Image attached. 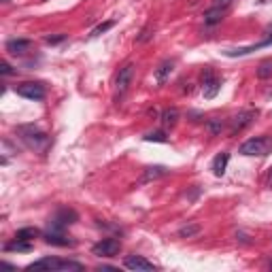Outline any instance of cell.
<instances>
[{
	"mask_svg": "<svg viewBox=\"0 0 272 272\" xmlns=\"http://www.w3.org/2000/svg\"><path fill=\"white\" fill-rule=\"evenodd\" d=\"M15 132L19 134V138L28 145V147L34 149V151H45V147L49 145V136L45 134V132H40L36 126H19Z\"/></svg>",
	"mask_w": 272,
	"mask_h": 272,
	"instance_id": "6da1fadb",
	"label": "cell"
},
{
	"mask_svg": "<svg viewBox=\"0 0 272 272\" xmlns=\"http://www.w3.org/2000/svg\"><path fill=\"white\" fill-rule=\"evenodd\" d=\"M162 124L166 126V128H172V126H177V121H179V111L177 109H166L164 113H162Z\"/></svg>",
	"mask_w": 272,
	"mask_h": 272,
	"instance_id": "d6986e66",
	"label": "cell"
},
{
	"mask_svg": "<svg viewBox=\"0 0 272 272\" xmlns=\"http://www.w3.org/2000/svg\"><path fill=\"white\" fill-rule=\"evenodd\" d=\"M196 234H200V223H187L179 230V236H181V238H192Z\"/></svg>",
	"mask_w": 272,
	"mask_h": 272,
	"instance_id": "44dd1931",
	"label": "cell"
},
{
	"mask_svg": "<svg viewBox=\"0 0 272 272\" xmlns=\"http://www.w3.org/2000/svg\"><path fill=\"white\" fill-rule=\"evenodd\" d=\"M124 266L128 270H145V272H147V270H155V266L149 262L147 257H143V255H128L124 259Z\"/></svg>",
	"mask_w": 272,
	"mask_h": 272,
	"instance_id": "7c38bea8",
	"label": "cell"
},
{
	"mask_svg": "<svg viewBox=\"0 0 272 272\" xmlns=\"http://www.w3.org/2000/svg\"><path fill=\"white\" fill-rule=\"evenodd\" d=\"M221 130H223V121L219 119V117H213V119H208V121H206V132H208L211 136L221 134Z\"/></svg>",
	"mask_w": 272,
	"mask_h": 272,
	"instance_id": "ffe728a7",
	"label": "cell"
},
{
	"mask_svg": "<svg viewBox=\"0 0 272 272\" xmlns=\"http://www.w3.org/2000/svg\"><path fill=\"white\" fill-rule=\"evenodd\" d=\"M172 71H175V62H172V60H164L158 68H155V83L164 85L166 81H168V77L172 74Z\"/></svg>",
	"mask_w": 272,
	"mask_h": 272,
	"instance_id": "9a60e30c",
	"label": "cell"
},
{
	"mask_svg": "<svg viewBox=\"0 0 272 272\" xmlns=\"http://www.w3.org/2000/svg\"><path fill=\"white\" fill-rule=\"evenodd\" d=\"M45 242H47V245H54V247H73L74 245V240L66 238V236L62 234V230H55V228L45 234Z\"/></svg>",
	"mask_w": 272,
	"mask_h": 272,
	"instance_id": "5bb4252c",
	"label": "cell"
},
{
	"mask_svg": "<svg viewBox=\"0 0 272 272\" xmlns=\"http://www.w3.org/2000/svg\"><path fill=\"white\" fill-rule=\"evenodd\" d=\"M36 236H38V230L36 228H21V230H17L15 238L17 240H34Z\"/></svg>",
	"mask_w": 272,
	"mask_h": 272,
	"instance_id": "7402d4cb",
	"label": "cell"
},
{
	"mask_svg": "<svg viewBox=\"0 0 272 272\" xmlns=\"http://www.w3.org/2000/svg\"><path fill=\"white\" fill-rule=\"evenodd\" d=\"M4 251H21V253H28V251H32V245H30V240H13V242H9V245H4Z\"/></svg>",
	"mask_w": 272,
	"mask_h": 272,
	"instance_id": "ac0fdd59",
	"label": "cell"
},
{
	"mask_svg": "<svg viewBox=\"0 0 272 272\" xmlns=\"http://www.w3.org/2000/svg\"><path fill=\"white\" fill-rule=\"evenodd\" d=\"M26 270L38 272V270H83V266L79 262H68V259H57V257H43L38 262L30 264Z\"/></svg>",
	"mask_w": 272,
	"mask_h": 272,
	"instance_id": "3957f363",
	"label": "cell"
},
{
	"mask_svg": "<svg viewBox=\"0 0 272 272\" xmlns=\"http://www.w3.org/2000/svg\"><path fill=\"white\" fill-rule=\"evenodd\" d=\"M268 187H272V168H270V172H268Z\"/></svg>",
	"mask_w": 272,
	"mask_h": 272,
	"instance_id": "f546056e",
	"label": "cell"
},
{
	"mask_svg": "<svg viewBox=\"0 0 272 272\" xmlns=\"http://www.w3.org/2000/svg\"><path fill=\"white\" fill-rule=\"evenodd\" d=\"M145 141H155V143H168V136L164 134V132H149L147 136H145Z\"/></svg>",
	"mask_w": 272,
	"mask_h": 272,
	"instance_id": "d4e9b609",
	"label": "cell"
},
{
	"mask_svg": "<svg viewBox=\"0 0 272 272\" xmlns=\"http://www.w3.org/2000/svg\"><path fill=\"white\" fill-rule=\"evenodd\" d=\"M166 170L164 166H149L147 170H145V175L141 177V183H149V181H153V179H160V177H164L166 175Z\"/></svg>",
	"mask_w": 272,
	"mask_h": 272,
	"instance_id": "2e32d148",
	"label": "cell"
},
{
	"mask_svg": "<svg viewBox=\"0 0 272 272\" xmlns=\"http://www.w3.org/2000/svg\"><path fill=\"white\" fill-rule=\"evenodd\" d=\"M15 91H17V96L26 98V100H34V102L43 100V98L47 96V90H45V85L43 83H32V81L17 85Z\"/></svg>",
	"mask_w": 272,
	"mask_h": 272,
	"instance_id": "5b68a950",
	"label": "cell"
},
{
	"mask_svg": "<svg viewBox=\"0 0 272 272\" xmlns=\"http://www.w3.org/2000/svg\"><path fill=\"white\" fill-rule=\"evenodd\" d=\"M0 73H2L4 77H9V74H15V71L11 68L9 62H2V64H0Z\"/></svg>",
	"mask_w": 272,
	"mask_h": 272,
	"instance_id": "f1b7e54d",
	"label": "cell"
},
{
	"mask_svg": "<svg viewBox=\"0 0 272 272\" xmlns=\"http://www.w3.org/2000/svg\"><path fill=\"white\" fill-rule=\"evenodd\" d=\"M228 162H230V153H219L215 160H213V172L217 177H221L225 168H228Z\"/></svg>",
	"mask_w": 272,
	"mask_h": 272,
	"instance_id": "e0dca14e",
	"label": "cell"
},
{
	"mask_svg": "<svg viewBox=\"0 0 272 272\" xmlns=\"http://www.w3.org/2000/svg\"><path fill=\"white\" fill-rule=\"evenodd\" d=\"M77 219H79V215L73 211V208H62V211L55 215V219H54V228L62 230V228H66V225H73Z\"/></svg>",
	"mask_w": 272,
	"mask_h": 272,
	"instance_id": "4fadbf2b",
	"label": "cell"
},
{
	"mask_svg": "<svg viewBox=\"0 0 272 272\" xmlns=\"http://www.w3.org/2000/svg\"><path fill=\"white\" fill-rule=\"evenodd\" d=\"M62 40H66V34H55V36H45V43H47V45H57V43H62Z\"/></svg>",
	"mask_w": 272,
	"mask_h": 272,
	"instance_id": "484cf974",
	"label": "cell"
},
{
	"mask_svg": "<svg viewBox=\"0 0 272 272\" xmlns=\"http://www.w3.org/2000/svg\"><path fill=\"white\" fill-rule=\"evenodd\" d=\"M272 77V60H264L257 66V79H270Z\"/></svg>",
	"mask_w": 272,
	"mask_h": 272,
	"instance_id": "603a6c76",
	"label": "cell"
},
{
	"mask_svg": "<svg viewBox=\"0 0 272 272\" xmlns=\"http://www.w3.org/2000/svg\"><path fill=\"white\" fill-rule=\"evenodd\" d=\"M238 151L247 158H264L272 151V136H255L240 145Z\"/></svg>",
	"mask_w": 272,
	"mask_h": 272,
	"instance_id": "7a4b0ae2",
	"label": "cell"
},
{
	"mask_svg": "<svg viewBox=\"0 0 272 272\" xmlns=\"http://www.w3.org/2000/svg\"><path fill=\"white\" fill-rule=\"evenodd\" d=\"M272 45V34L268 38H264L262 43H257V45H249V47H238V49H225L223 54L228 55V57H240V55H249V54H253V51H257V49H264V47H270Z\"/></svg>",
	"mask_w": 272,
	"mask_h": 272,
	"instance_id": "30bf717a",
	"label": "cell"
},
{
	"mask_svg": "<svg viewBox=\"0 0 272 272\" xmlns=\"http://www.w3.org/2000/svg\"><path fill=\"white\" fill-rule=\"evenodd\" d=\"M113 26H115V21H113V19L104 21V24H100V26H96L94 30H91V34H90V36H100V34H104V32H107V30H111Z\"/></svg>",
	"mask_w": 272,
	"mask_h": 272,
	"instance_id": "cb8c5ba5",
	"label": "cell"
},
{
	"mask_svg": "<svg viewBox=\"0 0 272 272\" xmlns=\"http://www.w3.org/2000/svg\"><path fill=\"white\" fill-rule=\"evenodd\" d=\"M225 15H228V9L215 7V4H213L211 9H206V11H204V24H206L208 28H213V26L221 24V21L225 19Z\"/></svg>",
	"mask_w": 272,
	"mask_h": 272,
	"instance_id": "8fae6325",
	"label": "cell"
},
{
	"mask_svg": "<svg viewBox=\"0 0 272 272\" xmlns=\"http://www.w3.org/2000/svg\"><path fill=\"white\" fill-rule=\"evenodd\" d=\"M149 38H151V28H145L141 32V36H136V43H147Z\"/></svg>",
	"mask_w": 272,
	"mask_h": 272,
	"instance_id": "83f0119b",
	"label": "cell"
},
{
	"mask_svg": "<svg viewBox=\"0 0 272 272\" xmlns=\"http://www.w3.org/2000/svg\"><path fill=\"white\" fill-rule=\"evenodd\" d=\"M219 90H221V81L213 74L211 68H204V73H202V96L211 100L219 94Z\"/></svg>",
	"mask_w": 272,
	"mask_h": 272,
	"instance_id": "52a82bcc",
	"label": "cell"
},
{
	"mask_svg": "<svg viewBox=\"0 0 272 272\" xmlns=\"http://www.w3.org/2000/svg\"><path fill=\"white\" fill-rule=\"evenodd\" d=\"M257 117V111H240L236 113L232 119H230V134L236 136L238 132H242L247 126L253 124V119Z\"/></svg>",
	"mask_w": 272,
	"mask_h": 272,
	"instance_id": "ba28073f",
	"label": "cell"
},
{
	"mask_svg": "<svg viewBox=\"0 0 272 272\" xmlns=\"http://www.w3.org/2000/svg\"><path fill=\"white\" fill-rule=\"evenodd\" d=\"M121 251V242L117 238H102L91 247V253L98 257H115Z\"/></svg>",
	"mask_w": 272,
	"mask_h": 272,
	"instance_id": "8992f818",
	"label": "cell"
},
{
	"mask_svg": "<svg viewBox=\"0 0 272 272\" xmlns=\"http://www.w3.org/2000/svg\"><path fill=\"white\" fill-rule=\"evenodd\" d=\"M236 2V0H213V4H215V7H223V9H232V4Z\"/></svg>",
	"mask_w": 272,
	"mask_h": 272,
	"instance_id": "4316f807",
	"label": "cell"
},
{
	"mask_svg": "<svg viewBox=\"0 0 272 272\" xmlns=\"http://www.w3.org/2000/svg\"><path fill=\"white\" fill-rule=\"evenodd\" d=\"M4 49H7L11 55H17V57L28 55L32 51V40H28V38H13V40H9V43L4 45Z\"/></svg>",
	"mask_w": 272,
	"mask_h": 272,
	"instance_id": "9c48e42d",
	"label": "cell"
},
{
	"mask_svg": "<svg viewBox=\"0 0 272 272\" xmlns=\"http://www.w3.org/2000/svg\"><path fill=\"white\" fill-rule=\"evenodd\" d=\"M270 268H272V264H270Z\"/></svg>",
	"mask_w": 272,
	"mask_h": 272,
	"instance_id": "4dcf8cb0",
	"label": "cell"
},
{
	"mask_svg": "<svg viewBox=\"0 0 272 272\" xmlns=\"http://www.w3.org/2000/svg\"><path fill=\"white\" fill-rule=\"evenodd\" d=\"M134 71H136V66L132 62H126L117 71V74H115V90H117L119 96H124L130 90L132 81H134Z\"/></svg>",
	"mask_w": 272,
	"mask_h": 272,
	"instance_id": "277c9868",
	"label": "cell"
}]
</instances>
